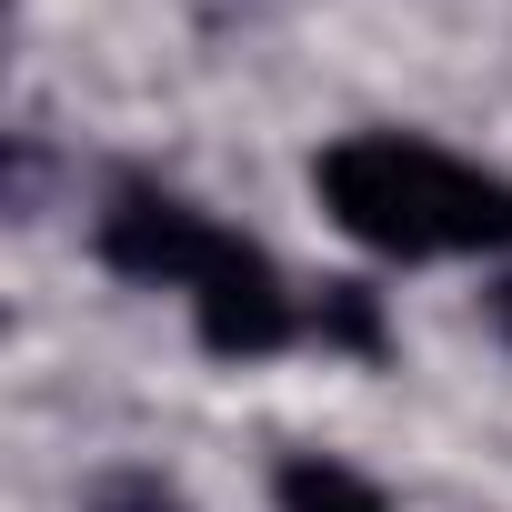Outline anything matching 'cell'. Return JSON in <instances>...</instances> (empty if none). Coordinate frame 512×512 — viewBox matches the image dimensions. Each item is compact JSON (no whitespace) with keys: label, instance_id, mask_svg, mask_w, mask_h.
<instances>
[{"label":"cell","instance_id":"cell-7","mask_svg":"<svg viewBox=\"0 0 512 512\" xmlns=\"http://www.w3.org/2000/svg\"><path fill=\"white\" fill-rule=\"evenodd\" d=\"M492 322H502V332H512V282H502V292H492Z\"/></svg>","mask_w":512,"mask_h":512},{"label":"cell","instance_id":"cell-1","mask_svg":"<svg viewBox=\"0 0 512 512\" xmlns=\"http://www.w3.org/2000/svg\"><path fill=\"white\" fill-rule=\"evenodd\" d=\"M322 211L392 262H432V251H512V181L482 161H452L402 131H352L322 151Z\"/></svg>","mask_w":512,"mask_h":512},{"label":"cell","instance_id":"cell-4","mask_svg":"<svg viewBox=\"0 0 512 512\" xmlns=\"http://www.w3.org/2000/svg\"><path fill=\"white\" fill-rule=\"evenodd\" d=\"M282 512H382V492L352 482L342 462H292L282 472Z\"/></svg>","mask_w":512,"mask_h":512},{"label":"cell","instance_id":"cell-3","mask_svg":"<svg viewBox=\"0 0 512 512\" xmlns=\"http://www.w3.org/2000/svg\"><path fill=\"white\" fill-rule=\"evenodd\" d=\"M191 322H201V342H211V352H231V362H262V352H282V342L302 332V312H292L282 272H272L251 241H231L221 262L201 272V292H191Z\"/></svg>","mask_w":512,"mask_h":512},{"label":"cell","instance_id":"cell-5","mask_svg":"<svg viewBox=\"0 0 512 512\" xmlns=\"http://www.w3.org/2000/svg\"><path fill=\"white\" fill-rule=\"evenodd\" d=\"M322 342L382 352V302H372V282H332V292H322Z\"/></svg>","mask_w":512,"mask_h":512},{"label":"cell","instance_id":"cell-2","mask_svg":"<svg viewBox=\"0 0 512 512\" xmlns=\"http://www.w3.org/2000/svg\"><path fill=\"white\" fill-rule=\"evenodd\" d=\"M231 241H241V231L201 221L181 191H151V181L111 191V211H101V262L131 272V282H161V292H201V272L221 262Z\"/></svg>","mask_w":512,"mask_h":512},{"label":"cell","instance_id":"cell-6","mask_svg":"<svg viewBox=\"0 0 512 512\" xmlns=\"http://www.w3.org/2000/svg\"><path fill=\"white\" fill-rule=\"evenodd\" d=\"M91 512H171V492H161V482H111Z\"/></svg>","mask_w":512,"mask_h":512}]
</instances>
